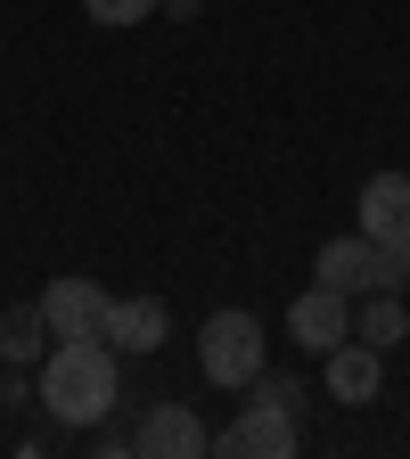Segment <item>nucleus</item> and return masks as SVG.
I'll use <instances>...</instances> for the list:
<instances>
[{
	"label": "nucleus",
	"mask_w": 410,
	"mask_h": 459,
	"mask_svg": "<svg viewBox=\"0 0 410 459\" xmlns=\"http://www.w3.org/2000/svg\"><path fill=\"white\" fill-rule=\"evenodd\" d=\"M312 279H328V287H345V296H378L386 287V247L378 238H328L320 255H312Z\"/></svg>",
	"instance_id": "obj_8"
},
{
	"label": "nucleus",
	"mask_w": 410,
	"mask_h": 459,
	"mask_svg": "<svg viewBox=\"0 0 410 459\" xmlns=\"http://www.w3.org/2000/svg\"><path fill=\"white\" fill-rule=\"evenodd\" d=\"M197 9H205V0H164V17H172V25H189Z\"/></svg>",
	"instance_id": "obj_16"
},
{
	"label": "nucleus",
	"mask_w": 410,
	"mask_h": 459,
	"mask_svg": "<svg viewBox=\"0 0 410 459\" xmlns=\"http://www.w3.org/2000/svg\"><path fill=\"white\" fill-rule=\"evenodd\" d=\"M107 287L99 279H83V271H66V279H49L41 287V312H49V336H107Z\"/></svg>",
	"instance_id": "obj_6"
},
{
	"label": "nucleus",
	"mask_w": 410,
	"mask_h": 459,
	"mask_svg": "<svg viewBox=\"0 0 410 459\" xmlns=\"http://www.w3.org/2000/svg\"><path fill=\"white\" fill-rule=\"evenodd\" d=\"M353 336H362V344H378V353H394V344L410 336L402 296H386V287H378V296H362V304H353Z\"/></svg>",
	"instance_id": "obj_12"
},
{
	"label": "nucleus",
	"mask_w": 410,
	"mask_h": 459,
	"mask_svg": "<svg viewBox=\"0 0 410 459\" xmlns=\"http://www.w3.org/2000/svg\"><path fill=\"white\" fill-rule=\"evenodd\" d=\"M164 336H172V312L156 296H115L107 304V344L115 353H164Z\"/></svg>",
	"instance_id": "obj_10"
},
{
	"label": "nucleus",
	"mask_w": 410,
	"mask_h": 459,
	"mask_svg": "<svg viewBox=\"0 0 410 459\" xmlns=\"http://www.w3.org/2000/svg\"><path fill=\"white\" fill-rule=\"evenodd\" d=\"M83 17L115 33V25H148V17H164V0H83Z\"/></svg>",
	"instance_id": "obj_13"
},
{
	"label": "nucleus",
	"mask_w": 410,
	"mask_h": 459,
	"mask_svg": "<svg viewBox=\"0 0 410 459\" xmlns=\"http://www.w3.org/2000/svg\"><path fill=\"white\" fill-rule=\"evenodd\" d=\"M132 435H140V459H205L214 451V427L189 411V402H148V419Z\"/></svg>",
	"instance_id": "obj_5"
},
{
	"label": "nucleus",
	"mask_w": 410,
	"mask_h": 459,
	"mask_svg": "<svg viewBox=\"0 0 410 459\" xmlns=\"http://www.w3.org/2000/svg\"><path fill=\"white\" fill-rule=\"evenodd\" d=\"M124 353H115L107 336H57L49 361L33 369V402L66 427V435H91L99 419H115V402H124V369H115Z\"/></svg>",
	"instance_id": "obj_1"
},
{
	"label": "nucleus",
	"mask_w": 410,
	"mask_h": 459,
	"mask_svg": "<svg viewBox=\"0 0 410 459\" xmlns=\"http://www.w3.org/2000/svg\"><path fill=\"white\" fill-rule=\"evenodd\" d=\"M0 402H9V411H25V402H33V369H9V377H0Z\"/></svg>",
	"instance_id": "obj_15"
},
{
	"label": "nucleus",
	"mask_w": 410,
	"mask_h": 459,
	"mask_svg": "<svg viewBox=\"0 0 410 459\" xmlns=\"http://www.w3.org/2000/svg\"><path fill=\"white\" fill-rule=\"evenodd\" d=\"M49 312H41V296L33 304H9V312H0V361H9V369H41L49 361Z\"/></svg>",
	"instance_id": "obj_11"
},
{
	"label": "nucleus",
	"mask_w": 410,
	"mask_h": 459,
	"mask_svg": "<svg viewBox=\"0 0 410 459\" xmlns=\"http://www.w3.org/2000/svg\"><path fill=\"white\" fill-rule=\"evenodd\" d=\"M91 451H99V459H124V451H140V435L115 427V419H99V427H91Z\"/></svg>",
	"instance_id": "obj_14"
},
{
	"label": "nucleus",
	"mask_w": 410,
	"mask_h": 459,
	"mask_svg": "<svg viewBox=\"0 0 410 459\" xmlns=\"http://www.w3.org/2000/svg\"><path fill=\"white\" fill-rule=\"evenodd\" d=\"M362 238L378 247H410V172H378V181H362Z\"/></svg>",
	"instance_id": "obj_9"
},
{
	"label": "nucleus",
	"mask_w": 410,
	"mask_h": 459,
	"mask_svg": "<svg viewBox=\"0 0 410 459\" xmlns=\"http://www.w3.org/2000/svg\"><path fill=\"white\" fill-rule=\"evenodd\" d=\"M214 451L222 459H287V451H296V411L271 402V394H247V411L214 435Z\"/></svg>",
	"instance_id": "obj_3"
},
{
	"label": "nucleus",
	"mask_w": 410,
	"mask_h": 459,
	"mask_svg": "<svg viewBox=\"0 0 410 459\" xmlns=\"http://www.w3.org/2000/svg\"><path fill=\"white\" fill-rule=\"evenodd\" d=\"M353 304H362V296H345V287L312 279L304 296L287 304V336H296L304 353H328V344H345V336H353Z\"/></svg>",
	"instance_id": "obj_4"
},
{
	"label": "nucleus",
	"mask_w": 410,
	"mask_h": 459,
	"mask_svg": "<svg viewBox=\"0 0 410 459\" xmlns=\"http://www.w3.org/2000/svg\"><path fill=\"white\" fill-rule=\"evenodd\" d=\"M263 353H271V336H263L255 312H205V328H197V369H205V385L247 394L263 377Z\"/></svg>",
	"instance_id": "obj_2"
},
{
	"label": "nucleus",
	"mask_w": 410,
	"mask_h": 459,
	"mask_svg": "<svg viewBox=\"0 0 410 459\" xmlns=\"http://www.w3.org/2000/svg\"><path fill=\"white\" fill-rule=\"evenodd\" d=\"M320 385H328V402H378V385H386V353L378 344H362V336H345V344H328L320 353Z\"/></svg>",
	"instance_id": "obj_7"
}]
</instances>
